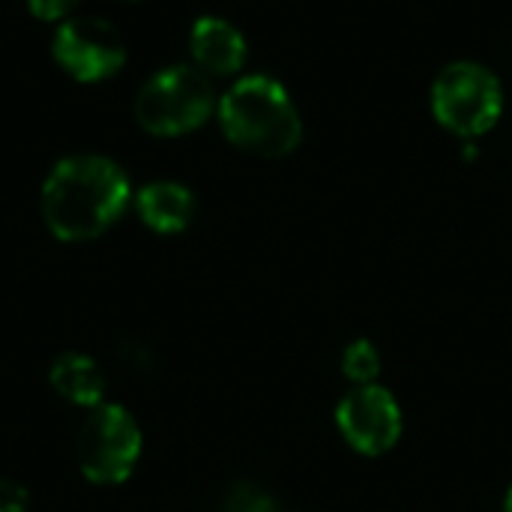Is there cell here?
<instances>
[{
	"instance_id": "obj_6",
	"label": "cell",
	"mask_w": 512,
	"mask_h": 512,
	"mask_svg": "<svg viewBox=\"0 0 512 512\" xmlns=\"http://www.w3.org/2000/svg\"><path fill=\"white\" fill-rule=\"evenodd\" d=\"M333 417H336V429L342 441L354 453L369 456V459L390 453L399 444L402 429H405L399 399L381 384H366V387H354L351 393H345Z\"/></svg>"
},
{
	"instance_id": "obj_13",
	"label": "cell",
	"mask_w": 512,
	"mask_h": 512,
	"mask_svg": "<svg viewBox=\"0 0 512 512\" xmlns=\"http://www.w3.org/2000/svg\"><path fill=\"white\" fill-rule=\"evenodd\" d=\"M30 510V492L15 483L0 477V512H27Z\"/></svg>"
},
{
	"instance_id": "obj_2",
	"label": "cell",
	"mask_w": 512,
	"mask_h": 512,
	"mask_svg": "<svg viewBox=\"0 0 512 512\" xmlns=\"http://www.w3.org/2000/svg\"><path fill=\"white\" fill-rule=\"evenodd\" d=\"M225 138L252 156L282 159L303 141V120L288 90L270 75H246L219 99Z\"/></svg>"
},
{
	"instance_id": "obj_12",
	"label": "cell",
	"mask_w": 512,
	"mask_h": 512,
	"mask_svg": "<svg viewBox=\"0 0 512 512\" xmlns=\"http://www.w3.org/2000/svg\"><path fill=\"white\" fill-rule=\"evenodd\" d=\"M225 512H279V504L261 486L237 483L225 498Z\"/></svg>"
},
{
	"instance_id": "obj_15",
	"label": "cell",
	"mask_w": 512,
	"mask_h": 512,
	"mask_svg": "<svg viewBox=\"0 0 512 512\" xmlns=\"http://www.w3.org/2000/svg\"><path fill=\"white\" fill-rule=\"evenodd\" d=\"M504 512H512V483L510 489H507V495H504V507H501Z\"/></svg>"
},
{
	"instance_id": "obj_7",
	"label": "cell",
	"mask_w": 512,
	"mask_h": 512,
	"mask_svg": "<svg viewBox=\"0 0 512 512\" xmlns=\"http://www.w3.org/2000/svg\"><path fill=\"white\" fill-rule=\"evenodd\" d=\"M51 54L75 81H105L126 63V45L105 18H69L57 27Z\"/></svg>"
},
{
	"instance_id": "obj_14",
	"label": "cell",
	"mask_w": 512,
	"mask_h": 512,
	"mask_svg": "<svg viewBox=\"0 0 512 512\" xmlns=\"http://www.w3.org/2000/svg\"><path fill=\"white\" fill-rule=\"evenodd\" d=\"M78 0H27V9L39 18V21H60L72 12Z\"/></svg>"
},
{
	"instance_id": "obj_4",
	"label": "cell",
	"mask_w": 512,
	"mask_h": 512,
	"mask_svg": "<svg viewBox=\"0 0 512 512\" xmlns=\"http://www.w3.org/2000/svg\"><path fill=\"white\" fill-rule=\"evenodd\" d=\"M501 111V81L483 63L456 60L438 72L432 84V114L447 132L474 141L501 120Z\"/></svg>"
},
{
	"instance_id": "obj_11",
	"label": "cell",
	"mask_w": 512,
	"mask_h": 512,
	"mask_svg": "<svg viewBox=\"0 0 512 512\" xmlns=\"http://www.w3.org/2000/svg\"><path fill=\"white\" fill-rule=\"evenodd\" d=\"M342 375L354 384V387H366L375 384L381 375V354L369 339H354L345 354H342Z\"/></svg>"
},
{
	"instance_id": "obj_10",
	"label": "cell",
	"mask_w": 512,
	"mask_h": 512,
	"mask_svg": "<svg viewBox=\"0 0 512 512\" xmlns=\"http://www.w3.org/2000/svg\"><path fill=\"white\" fill-rule=\"evenodd\" d=\"M48 384L63 402L78 405V408H96L102 405V396H105V375L99 363L81 351L57 354L48 369Z\"/></svg>"
},
{
	"instance_id": "obj_3",
	"label": "cell",
	"mask_w": 512,
	"mask_h": 512,
	"mask_svg": "<svg viewBox=\"0 0 512 512\" xmlns=\"http://www.w3.org/2000/svg\"><path fill=\"white\" fill-rule=\"evenodd\" d=\"M213 108V84L201 69L192 66H168L156 72L141 84L132 105L138 126L159 138L195 132L210 120Z\"/></svg>"
},
{
	"instance_id": "obj_1",
	"label": "cell",
	"mask_w": 512,
	"mask_h": 512,
	"mask_svg": "<svg viewBox=\"0 0 512 512\" xmlns=\"http://www.w3.org/2000/svg\"><path fill=\"white\" fill-rule=\"evenodd\" d=\"M132 186L126 171L108 156L60 159L42 183V219L63 243L102 237L126 210Z\"/></svg>"
},
{
	"instance_id": "obj_8",
	"label": "cell",
	"mask_w": 512,
	"mask_h": 512,
	"mask_svg": "<svg viewBox=\"0 0 512 512\" xmlns=\"http://www.w3.org/2000/svg\"><path fill=\"white\" fill-rule=\"evenodd\" d=\"M189 51L207 75H237L246 66L249 54L243 33L231 21L216 15H204L192 24Z\"/></svg>"
},
{
	"instance_id": "obj_9",
	"label": "cell",
	"mask_w": 512,
	"mask_h": 512,
	"mask_svg": "<svg viewBox=\"0 0 512 512\" xmlns=\"http://www.w3.org/2000/svg\"><path fill=\"white\" fill-rule=\"evenodd\" d=\"M141 222L156 234H180L195 216V195L174 180L147 183L135 198Z\"/></svg>"
},
{
	"instance_id": "obj_5",
	"label": "cell",
	"mask_w": 512,
	"mask_h": 512,
	"mask_svg": "<svg viewBox=\"0 0 512 512\" xmlns=\"http://www.w3.org/2000/svg\"><path fill=\"white\" fill-rule=\"evenodd\" d=\"M141 426L123 405H96L84 417L75 441L78 468L93 486H120L141 456Z\"/></svg>"
}]
</instances>
